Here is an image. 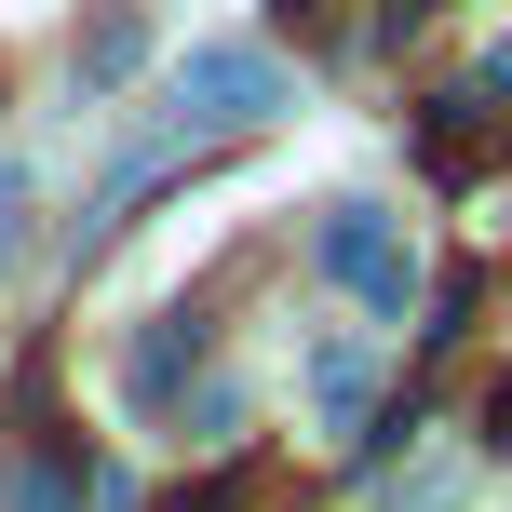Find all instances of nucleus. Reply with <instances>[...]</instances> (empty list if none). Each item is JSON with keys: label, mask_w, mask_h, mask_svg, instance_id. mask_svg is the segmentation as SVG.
Wrapping results in <instances>:
<instances>
[{"label": "nucleus", "mask_w": 512, "mask_h": 512, "mask_svg": "<svg viewBox=\"0 0 512 512\" xmlns=\"http://www.w3.org/2000/svg\"><path fill=\"white\" fill-rule=\"evenodd\" d=\"M270 108H297V81H283V54H256V41H203L176 68V122H270Z\"/></svg>", "instance_id": "f257e3e1"}, {"label": "nucleus", "mask_w": 512, "mask_h": 512, "mask_svg": "<svg viewBox=\"0 0 512 512\" xmlns=\"http://www.w3.org/2000/svg\"><path fill=\"white\" fill-rule=\"evenodd\" d=\"M499 162H512V108H486V81L418 108V176H432V189H486Z\"/></svg>", "instance_id": "f03ea898"}, {"label": "nucleus", "mask_w": 512, "mask_h": 512, "mask_svg": "<svg viewBox=\"0 0 512 512\" xmlns=\"http://www.w3.org/2000/svg\"><path fill=\"white\" fill-rule=\"evenodd\" d=\"M324 270L351 283L364 310H391V324H405V283H418V270H405V243H391L378 203H337V216H324Z\"/></svg>", "instance_id": "7ed1b4c3"}, {"label": "nucleus", "mask_w": 512, "mask_h": 512, "mask_svg": "<svg viewBox=\"0 0 512 512\" xmlns=\"http://www.w3.org/2000/svg\"><path fill=\"white\" fill-rule=\"evenodd\" d=\"M135 54H149V27L108 14V27H95V54H81V81H135Z\"/></svg>", "instance_id": "20e7f679"}, {"label": "nucleus", "mask_w": 512, "mask_h": 512, "mask_svg": "<svg viewBox=\"0 0 512 512\" xmlns=\"http://www.w3.org/2000/svg\"><path fill=\"white\" fill-rule=\"evenodd\" d=\"M310 391H324V418H364V351H324V364H310Z\"/></svg>", "instance_id": "39448f33"}, {"label": "nucleus", "mask_w": 512, "mask_h": 512, "mask_svg": "<svg viewBox=\"0 0 512 512\" xmlns=\"http://www.w3.org/2000/svg\"><path fill=\"white\" fill-rule=\"evenodd\" d=\"M486 445H499V459H512V378L486 391Z\"/></svg>", "instance_id": "423d86ee"}, {"label": "nucleus", "mask_w": 512, "mask_h": 512, "mask_svg": "<svg viewBox=\"0 0 512 512\" xmlns=\"http://www.w3.org/2000/svg\"><path fill=\"white\" fill-rule=\"evenodd\" d=\"M486 95H512V41H486Z\"/></svg>", "instance_id": "0eeeda50"}, {"label": "nucleus", "mask_w": 512, "mask_h": 512, "mask_svg": "<svg viewBox=\"0 0 512 512\" xmlns=\"http://www.w3.org/2000/svg\"><path fill=\"white\" fill-rule=\"evenodd\" d=\"M0 216H14V176H0ZM0 256H14V230H0Z\"/></svg>", "instance_id": "6e6552de"}]
</instances>
